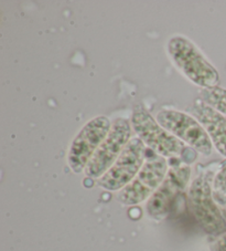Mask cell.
<instances>
[{
    "label": "cell",
    "mask_w": 226,
    "mask_h": 251,
    "mask_svg": "<svg viewBox=\"0 0 226 251\" xmlns=\"http://www.w3.org/2000/svg\"><path fill=\"white\" fill-rule=\"evenodd\" d=\"M167 53L175 67L193 84L201 89L219 85V72L189 38L171 37L167 42Z\"/></svg>",
    "instance_id": "6da1fadb"
},
{
    "label": "cell",
    "mask_w": 226,
    "mask_h": 251,
    "mask_svg": "<svg viewBox=\"0 0 226 251\" xmlns=\"http://www.w3.org/2000/svg\"><path fill=\"white\" fill-rule=\"evenodd\" d=\"M130 122L137 137L155 154L173 158L182 156L188 150L183 142L164 129L142 104L135 106Z\"/></svg>",
    "instance_id": "7a4b0ae2"
},
{
    "label": "cell",
    "mask_w": 226,
    "mask_h": 251,
    "mask_svg": "<svg viewBox=\"0 0 226 251\" xmlns=\"http://www.w3.org/2000/svg\"><path fill=\"white\" fill-rule=\"evenodd\" d=\"M191 213L208 235L221 236L226 232V218L213 197V187L204 175L191 183L188 192Z\"/></svg>",
    "instance_id": "3957f363"
},
{
    "label": "cell",
    "mask_w": 226,
    "mask_h": 251,
    "mask_svg": "<svg viewBox=\"0 0 226 251\" xmlns=\"http://www.w3.org/2000/svg\"><path fill=\"white\" fill-rule=\"evenodd\" d=\"M161 126L176 136L178 140L189 145L203 156H210L214 146L201 123L188 113L178 110H161L156 115Z\"/></svg>",
    "instance_id": "277c9868"
},
{
    "label": "cell",
    "mask_w": 226,
    "mask_h": 251,
    "mask_svg": "<svg viewBox=\"0 0 226 251\" xmlns=\"http://www.w3.org/2000/svg\"><path fill=\"white\" fill-rule=\"evenodd\" d=\"M112 127L106 116H96L82 127L69 145L68 165L75 174L84 172Z\"/></svg>",
    "instance_id": "5b68a950"
},
{
    "label": "cell",
    "mask_w": 226,
    "mask_h": 251,
    "mask_svg": "<svg viewBox=\"0 0 226 251\" xmlns=\"http://www.w3.org/2000/svg\"><path fill=\"white\" fill-rule=\"evenodd\" d=\"M132 122L125 118H119L112 124L111 131L98 147L96 153L85 168L86 177L99 179L114 165L125 147L132 140Z\"/></svg>",
    "instance_id": "8992f818"
},
{
    "label": "cell",
    "mask_w": 226,
    "mask_h": 251,
    "mask_svg": "<svg viewBox=\"0 0 226 251\" xmlns=\"http://www.w3.org/2000/svg\"><path fill=\"white\" fill-rule=\"evenodd\" d=\"M168 171L167 158L155 154L147 159L137 176L117 193L116 199L124 206H136L148 201L162 183Z\"/></svg>",
    "instance_id": "52a82bcc"
},
{
    "label": "cell",
    "mask_w": 226,
    "mask_h": 251,
    "mask_svg": "<svg viewBox=\"0 0 226 251\" xmlns=\"http://www.w3.org/2000/svg\"><path fill=\"white\" fill-rule=\"evenodd\" d=\"M146 146L140 138L133 137L105 175L97 179L99 187L108 192H120L132 181L145 164Z\"/></svg>",
    "instance_id": "ba28073f"
},
{
    "label": "cell",
    "mask_w": 226,
    "mask_h": 251,
    "mask_svg": "<svg viewBox=\"0 0 226 251\" xmlns=\"http://www.w3.org/2000/svg\"><path fill=\"white\" fill-rule=\"evenodd\" d=\"M191 173V167L185 164L169 168L162 183L146 202V213L149 217L154 219L166 217L176 198L188 186Z\"/></svg>",
    "instance_id": "9c48e42d"
},
{
    "label": "cell",
    "mask_w": 226,
    "mask_h": 251,
    "mask_svg": "<svg viewBox=\"0 0 226 251\" xmlns=\"http://www.w3.org/2000/svg\"><path fill=\"white\" fill-rule=\"evenodd\" d=\"M190 111L205 129L214 149L226 157V116L202 101L195 102Z\"/></svg>",
    "instance_id": "30bf717a"
},
{
    "label": "cell",
    "mask_w": 226,
    "mask_h": 251,
    "mask_svg": "<svg viewBox=\"0 0 226 251\" xmlns=\"http://www.w3.org/2000/svg\"><path fill=\"white\" fill-rule=\"evenodd\" d=\"M200 99L212 109L226 116V89L215 86L200 90Z\"/></svg>",
    "instance_id": "8fae6325"
},
{
    "label": "cell",
    "mask_w": 226,
    "mask_h": 251,
    "mask_svg": "<svg viewBox=\"0 0 226 251\" xmlns=\"http://www.w3.org/2000/svg\"><path fill=\"white\" fill-rule=\"evenodd\" d=\"M212 187L213 193L222 197L226 196V165L217 172L214 179H213Z\"/></svg>",
    "instance_id": "7c38bea8"
},
{
    "label": "cell",
    "mask_w": 226,
    "mask_h": 251,
    "mask_svg": "<svg viewBox=\"0 0 226 251\" xmlns=\"http://www.w3.org/2000/svg\"><path fill=\"white\" fill-rule=\"evenodd\" d=\"M212 251H226V232L216 238L211 245Z\"/></svg>",
    "instance_id": "4fadbf2b"
}]
</instances>
